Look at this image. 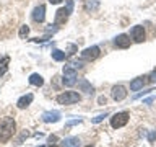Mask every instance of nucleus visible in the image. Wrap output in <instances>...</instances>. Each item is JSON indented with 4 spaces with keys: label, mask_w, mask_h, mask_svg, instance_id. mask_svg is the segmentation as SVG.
Listing matches in <instances>:
<instances>
[{
    "label": "nucleus",
    "mask_w": 156,
    "mask_h": 147,
    "mask_svg": "<svg viewBox=\"0 0 156 147\" xmlns=\"http://www.w3.org/2000/svg\"><path fill=\"white\" fill-rule=\"evenodd\" d=\"M78 123H81V118H76V119H73V121H68L67 126H73V124H78Z\"/></svg>",
    "instance_id": "obj_24"
},
{
    "label": "nucleus",
    "mask_w": 156,
    "mask_h": 147,
    "mask_svg": "<svg viewBox=\"0 0 156 147\" xmlns=\"http://www.w3.org/2000/svg\"><path fill=\"white\" fill-rule=\"evenodd\" d=\"M154 139H156V131H151L150 134H148V141H150V142H153Z\"/></svg>",
    "instance_id": "obj_23"
},
{
    "label": "nucleus",
    "mask_w": 156,
    "mask_h": 147,
    "mask_svg": "<svg viewBox=\"0 0 156 147\" xmlns=\"http://www.w3.org/2000/svg\"><path fill=\"white\" fill-rule=\"evenodd\" d=\"M78 88H80L81 92L88 93V95H91V93L94 92V88H93V85H91V83L86 80V78H81V80L78 82Z\"/></svg>",
    "instance_id": "obj_12"
},
{
    "label": "nucleus",
    "mask_w": 156,
    "mask_h": 147,
    "mask_svg": "<svg viewBox=\"0 0 156 147\" xmlns=\"http://www.w3.org/2000/svg\"><path fill=\"white\" fill-rule=\"evenodd\" d=\"M62 147H80V139L78 137H67L62 141Z\"/></svg>",
    "instance_id": "obj_15"
},
{
    "label": "nucleus",
    "mask_w": 156,
    "mask_h": 147,
    "mask_svg": "<svg viewBox=\"0 0 156 147\" xmlns=\"http://www.w3.org/2000/svg\"><path fill=\"white\" fill-rule=\"evenodd\" d=\"M86 147H93V145H86Z\"/></svg>",
    "instance_id": "obj_29"
},
{
    "label": "nucleus",
    "mask_w": 156,
    "mask_h": 147,
    "mask_svg": "<svg viewBox=\"0 0 156 147\" xmlns=\"http://www.w3.org/2000/svg\"><path fill=\"white\" fill-rule=\"evenodd\" d=\"M148 80H150L151 83H156V70L150 74V77H148Z\"/></svg>",
    "instance_id": "obj_22"
},
{
    "label": "nucleus",
    "mask_w": 156,
    "mask_h": 147,
    "mask_svg": "<svg viewBox=\"0 0 156 147\" xmlns=\"http://www.w3.org/2000/svg\"><path fill=\"white\" fill-rule=\"evenodd\" d=\"M49 2H51V3H54V5H57V3H60L62 0H49Z\"/></svg>",
    "instance_id": "obj_27"
},
{
    "label": "nucleus",
    "mask_w": 156,
    "mask_h": 147,
    "mask_svg": "<svg viewBox=\"0 0 156 147\" xmlns=\"http://www.w3.org/2000/svg\"><path fill=\"white\" fill-rule=\"evenodd\" d=\"M8 62H10V57H2L0 59V75H3L8 69Z\"/></svg>",
    "instance_id": "obj_19"
},
{
    "label": "nucleus",
    "mask_w": 156,
    "mask_h": 147,
    "mask_svg": "<svg viewBox=\"0 0 156 147\" xmlns=\"http://www.w3.org/2000/svg\"><path fill=\"white\" fill-rule=\"evenodd\" d=\"M106 116H107V113H104V115H98L96 118H93V123H94V124H98V123H101Z\"/></svg>",
    "instance_id": "obj_21"
},
{
    "label": "nucleus",
    "mask_w": 156,
    "mask_h": 147,
    "mask_svg": "<svg viewBox=\"0 0 156 147\" xmlns=\"http://www.w3.org/2000/svg\"><path fill=\"white\" fill-rule=\"evenodd\" d=\"M15 129H16V123H15L13 118H3L0 121V141L2 142H7L12 139V136L15 134Z\"/></svg>",
    "instance_id": "obj_1"
},
{
    "label": "nucleus",
    "mask_w": 156,
    "mask_h": 147,
    "mask_svg": "<svg viewBox=\"0 0 156 147\" xmlns=\"http://www.w3.org/2000/svg\"><path fill=\"white\" fill-rule=\"evenodd\" d=\"M114 44H115V47L127 49V47H130V38L127 34H119V36H115Z\"/></svg>",
    "instance_id": "obj_9"
},
{
    "label": "nucleus",
    "mask_w": 156,
    "mask_h": 147,
    "mask_svg": "<svg viewBox=\"0 0 156 147\" xmlns=\"http://www.w3.org/2000/svg\"><path fill=\"white\" fill-rule=\"evenodd\" d=\"M129 118L130 115L127 111H120V113H115L114 116L111 118V126L114 129H119V127H124L127 123H129Z\"/></svg>",
    "instance_id": "obj_3"
},
{
    "label": "nucleus",
    "mask_w": 156,
    "mask_h": 147,
    "mask_svg": "<svg viewBox=\"0 0 156 147\" xmlns=\"http://www.w3.org/2000/svg\"><path fill=\"white\" fill-rule=\"evenodd\" d=\"M99 47L98 46H91V47H86L85 51L81 52V59H85V61H94L96 57H99Z\"/></svg>",
    "instance_id": "obj_6"
},
{
    "label": "nucleus",
    "mask_w": 156,
    "mask_h": 147,
    "mask_svg": "<svg viewBox=\"0 0 156 147\" xmlns=\"http://www.w3.org/2000/svg\"><path fill=\"white\" fill-rule=\"evenodd\" d=\"M60 119V113L58 111H46L42 115V121L44 123H57Z\"/></svg>",
    "instance_id": "obj_11"
},
{
    "label": "nucleus",
    "mask_w": 156,
    "mask_h": 147,
    "mask_svg": "<svg viewBox=\"0 0 156 147\" xmlns=\"http://www.w3.org/2000/svg\"><path fill=\"white\" fill-rule=\"evenodd\" d=\"M130 36L132 39H133L135 43H143L145 41V28L143 26H140V24H136V26L132 28V31H130Z\"/></svg>",
    "instance_id": "obj_7"
},
{
    "label": "nucleus",
    "mask_w": 156,
    "mask_h": 147,
    "mask_svg": "<svg viewBox=\"0 0 156 147\" xmlns=\"http://www.w3.org/2000/svg\"><path fill=\"white\" fill-rule=\"evenodd\" d=\"M29 83L34 87H42L44 85V78L39 75V74H33L31 77H29Z\"/></svg>",
    "instance_id": "obj_17"
},
{
    "label": "nucleus",
    "mask_w": 156,
    "mask_h": 147,
    "mask_svg": "<svg viewBox=\"0 0 156 147\" xmlns=\"http://www.w3.org/2000/svg\"><path fill=\"white\" fill-rule=\"evenodd\" d=\"M111 96L114 98L115 101H122V100H125V96H127V90H125V87H124V85H115V87H112V90H111Z\"/></svg>",
    "instance_id": "obj_8"
},
{
    "label": "nucleus",
    "mask_w": 156,
    "mask_h": 147,
    "mask_svg": "<svg viewBox=\"0 0 156 147\" xmlns=\"http://www.w3.org/2000/svg\"><path fill=\"white\" fill-rule=\"evenodd\" d=\"M44 18H46V7H44V5H39V7H36L33 10V20L37 23H42Z\"/></svg>",
    "instance_id": "obj_10"
},
{
    "label": "nucleus",
    "mask_w": 156,
    "mask_h": 147,
    "mask_svg": "<svg viewBox=\"0 0 156 147\" xmlns=\"http://www.w3.org/2000/svg\"><path fill=\"white\" fill-rule=\"evenodd\" d=\"M37 147H44V145H37Z\"/></svg>",
    "instance_id": "obj_28"
},
{
    "label": "nucleus",
    "mask_w": 156,
    "mask_h": 147,
    "mask_svg": "<svg viewBox=\"0 0 156 147\" xmlns=\"http://www.w3.org/2000/svg\"><path fill=\"white\" fill-rule=\"evenodd\" d=\"M99 7V0H85V10L86 12H96Z\"/></svg>",
    "instance_id": "obj_16"
},
{
    "label": "nucleus",
    "mask_w": 156,
    "mask_h": 147,
    "mask_svg": "<svg viewBox=\"0 0 156 147\" xmlns=\"http://www.w3.org/2000/svg\"><path fill=\"white\" fill-rule=\"evenodd\" d=\"M28 33H29V28L26 26V24H24V26H21V29H20V38L24 39V38L28 36Z\"/></svg>",
    "instance_id": "obj_20"
},
{
    "label": "nucleus",
    "mask_w": 156,
    "mask_h": 147,
    "mask_svg": "<svg viewBox=\"0 0 156 147\" xmlns=\"http://www.w3.org/2000/svg\"><path fill=\"white\" fill-rule=\"evenodd\" d=\"M52 59H54V61H57V62L65 61V59H67V54L62 52V51H58V49H54V51H52Z\"/></svg>",
    "instance_id": "obj_18"
},
{
    "label": "nucleus",
    "mask_w": 156,
    "mask_h": 147,
    "mask_svg": "<svg viewBox=\"0 0 156 147\" xmlns=\"http://www.w3.org/2000/svg\"><path fill=\"white\" fill-rule=\"evenodd\" d=\"M72 8H73V2H72V0H68L67 7L60 8L55 13V24H63V23H65L68 20V17H70V13H72Z\"/></svg>",
    "instance_id": "obj_4"
},
{
    "label": "nucleus",
    "mask_w": 156,
    "mask_h": 147,
    "mask_svg": "<svg viewBox=\"0 0 156 147\" xmlns=\"http://www.w3.org/2000/svg\"><path fill=\"white\" fill-rule=\"evenodd\" d=\"M63 85L67 87H73L76 83V70L70 66H65L63 67V78H62Z\"/></svg>",
    "instance_id": "obj_5"
},
{
    "label": "nucleus",
    "mask_w": 156,
    "mask_h": 147,
    "mask_svg": "<svg viewBox=\"0 0 156 147\" xmlns=\"http://www.w3.org/2000/svg\"><path fill=\"white\" fill-rule=\"evenodd\" d=\"M33 98H34V96H33V93H28V95H23V96L18 100L16 106H18V108H21V110H23V108H26V106H29V105H31Z\"/></svg>",
    "instance_id": "obj_13"
},
{
    "label": "nucleus",
    "mask_w": 156,
    "mask_h": 147,
    "mask_svg": "<svg viewBox=\"0 0 156 147\" xmlns=\"http://www.w3.org/2000/svg\"><path fill=\"white\" fill-rule=\"evenodd\" d=\"M52 142H57V136H49V144H52Z\"/></svg>",
    "instance_id": "obj_26"
},
{
    "label": "nucleus",
    "mask_w": 156,
    "mask_h": 147,
    "mask_svg": "<svg viewBox=\"0 0 156 147\" xmlns=\"http://www.w3.org/2000/svg\"><path fill=\"white\" fill-rule=\"evenodd\" d=\"M55 100H57L58 105H63V106L75 105V103H78L81 100V95L76 93V92H63V93H60V95H57Z\"/></svg>",
    "instance_id": "obj_2"
},
{
    "label": "nucleus",
    "mask_w": 156,
    "mask_h": 147,
    "mask_svg": "<svg viewBox=\"0 0 156 147\" xmlns=\"http://www.w3.org/2000/svg\"><path fill=\"white\" fill-rule=\"evenodd\" d=\"M145 85V77H138V78H133V80L130 82V90L132 92H138L141 90Z\"/></svg>",
    "instance_id": "obj_14"
},
{
    "label": "nucleus",
    "mask_w": 156,
    "mask_h": 147,
    "mask_svg": "<svg viewBox=\"0 0 156 147\" xmlns=\"http://www.w3.org/2000/svg\"><path fill=\"white\" fill-rule=\"evenodd\" d=\"M98 103H99V105H106V96H99L98 98Z\"/></svg>",
    "instance_id": "obj_25"
}]
</instances>
